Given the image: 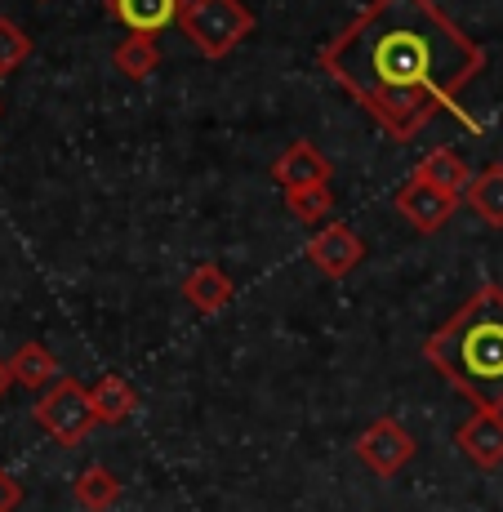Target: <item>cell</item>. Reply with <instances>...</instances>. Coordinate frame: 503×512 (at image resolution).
Wrapping results in <instances>:
<instances>
[{
	"label": "cell",
	"mask_w": 503,
	"mask_h": 512,
	"mask_svg": "<svg viewBox=\"0 0 503 512\" xmlns=\"http://www.w3.org/2000/svg\"><path fill=\"white\" fill-rule=\"evenodd\" d=\"M14 388V370H9V361H0V397Z\"/></svg>",
	"instance_id": "cell-21"
},
{
	"label": "cell",
	"mask_w": 503,
	"mask_h": 512,
	"mask_svg": "<svg viewBox=\"0 0 503 512\" xmlns=\"http://www.w3.org/2000/svg\"><path fill=\"white\" fill-rule=\"evenodd\" d=\"M455 205H459V196L441 192V187H432V183H423V179H410V183L397 192V210H401V219H406L410 228L428 232V236L446 228V219L455 214Z\"/></svg>",
	"instance_id": "cell-7"
},
{
	"label": "cell",
	"mask_w": 503,
	"mask_h": 512,
	"mask_svg": "<svg viewBox=\"0 0 503 512\" xmlns=\"http://www.w3.org/2000/svg\"><path fill=\"white\" fill-rule=\"evenodd\" d=\"M18 504H23V486H18L14 472L0 468V512H14Z\"/></svg>",
	"instance_id": "cell-20"
},
{
	"label": "cell",
	"mask_w": 503,
	"mask_h": 512,
	"mask_svg": "<svg viewBox=\"0 0 503 512\" xmlns=\"http://www.w3.org/2000/svg\"><path fill=\"white\" fill-rule=\"evenodd\" d=\"M285 201H290L294 219H303V223H321L325 214L334 210V192H330V183L299 187V192H285Z\"/></svg>",
	"instance_id": "cell-18"
},
{
	"label": "cell",
	"mask_w": 503,
	"mask_h": 512,
	"mask_svg": "<svg viewBox=\"0 0 503 512\" xmlns=\"http://www.w3.org/2000/svg\"><path fill=\"white\" fill-rule=\"evenodd\" d=\"M321 67L397 143H414L441 112L481 134L459 94L486 72V49L450 23L437 0H370L321 49Z\"/></svg>",
	"instance_id": "cell-1"
},
{
	"label": "cell",
	"mask_w": 503,
	"mask_h": 512,
	"mask_svg": "<svg viewBox=\"0 0 503 512\" xmlns=\"http://www.w3.org/2000/svg\"><path fill=\"white\" fill-rule=\"evenodd\" d=\"M179 27L205 58H228L254 32V14L241 0H187Z\"/></svg>",
	"instance_id": "cell-3"
},
{
	"label": "cell",
	"mask_w": 503,
	"mask_h": 512,
	"mask_svg": "<svg viewBox=\"0 0 503 512\" xmlns=\"http://www.w3.org/2000/svg\"><path fill=\"white\" fill-rule=\"evenodd\" d=\"M414 179H423V183L441 187V192H450V196H468V187H472V170L463 165V156L455 152V147H437V152H428V156L419 161Z\"/></svg>",
	"instance_id": "cell-12"
},
{
	"label": "cell",
	"mask_w": 503,
	"mask_h": 512,
	"mask_svg": "<svg viewBox=\"0 0 503 512\" xmlns=\"http://www.w3.org/2000/svg\"><path fill=\"white\" fill-rule=\"evenodd\" d=\"M103 5L130 36H156L179 23L187 0H103Z\"/></svg>",
	"instance_id": "cell-9"
},
{
	"label": "cell",
	"mask_w": 503,
	"mask_h": 512,
	"mask_svg": "<svg viewBox=\"0 0 503 512\" xmlns=\"http://www.w3.org/2000/svg\"><path fill=\"white\" fill-rule=\"evenodd\" d=\"M27 54H32V36L14 18H0V76H14Z\"/></svg>",
	"instance_id": "cell-19"
},
{
	"label": "cell",
	"mask_w": 503,
	"mask_h": 512,
	"mask_svg": "<svg viewBox=\"0 0 503 512\" xmlns=\"http://www.w3.org/2000/svg\"><path fill=\"white\" fill-rule=\"evenodd\" d=\"M357 459L366 464L374 477H397L401 468L414 459V437L406 432V423H397V419H374L366 432L357 437Z\"/></svg>",
	"instance_id": "cell-5"
},
{
	"label": "cell",
	"mask_w": 503,
	"mask_h": 512,
	"mask_svg": "<svg viewBox=\"0 0 503 512\" xmlns=\"http://www.w3.org/2000/svg\"><path fill=\"white\" fill-rule=\"evenodd\" d=\"M36 423L58 441V446H81L94 428V406H90V388H81L76 379H58L36 397Z\"/></svg>",
	"instance_id": "cell-4"
},
{
	"label": "cell",
	"mask_w": 503,
	"mask_h": 512,
	"mask_svg": "<svg viewBox=\"0 0 503 512\" xmlns=\"http://www.w3.org/2000/svg\"><path fill=\"white\" fill-rule=\"evenodd\" d=\"M308 263L321 277H348L361 259H366V241L348 228V223H325V228L308 241Z\"/></svg>",
	"instance_id": "cell-6"
},
{
	"label": "cell",
	"mask_w": 503,
	"mask_h": 512,
	"mask_svg": "<svg viewBox=\"0 0 503 512\" xmlns=\"http://www.w3.org/2000/svg\"><path fill=\"white\" fill-rule=\"evenodd\" d=\"M112 63L121 67L130 81H143V76H152L156 67H161V45H156V36H125V41L112 49Z\"/></svg>",
	"instance_id": "cell-16"
},
{
	"label": "cell",
	"mask_w": 503,
	"mask_h": 512,
	"mask_svg": "<svg viewBox=\"0 0 503 512\" xmlns=\"http://www.w3.org/2000/svg\"><path fill=\"white\" fill-rule=\"evenodd\" d=\"M334 165L325 161V156L317 152L312 143H290L281 156H276L272 165V179L285 187V192H299V187H317V183H330Z\"/></svg>",
	"instance_id": "cell-10"
},
{
	"label": "cell",
	"mask_w": 503,
	"mask_h": 512,
	"mask_svg": "<svg viewBox=\"0 0 503 512\" xmlns=\"http://www.w3.org/2000/svg\"><path fill=\"white\" fill-rule=\"evenodd\" d=\"M232 294H236V285H232V277L219 268V263H201V268H192L187 272V281H183V299L192 303L196 312L228 308Z\"/></svg>",
	"instance_id": "cell-11"
},
{
	"label": "cell",
	"mask_w": 503,
	"mask_h": 512,
	"mask_svg": "<svg viewBox=\"0 0 503 512\" xmlns=\"http://www.w3.org/2000/svg\"><path fill=\"white\" fill-rule=\"evenodd\" d=\"M455 446H459L477 468H486V472L503 468V415L477 410L472 419H463L459 432H455Z\"/></svg>",
	"instance_id": "cell-8"
},
{
	"label": "cell",
	"mask_w": 503,
	"mask_h": 512,
	"mask_svg": "<svg viewBox=\"0 0 503 512\" xmlns=\"http://www.w3.org/2000/svg\"><path fill=\"white\" fill-rule=\"evenodd\" d=\"M423 361L477 410L503 415V290L481 285L423 343Z\"/></svg>",
	"instance_id": "cell-2"
},
{
	"label": "cell",
	"mask_w": 503,
	"mask_h": 512,
	"mask_svg": "<svg viewBox=\"0 0 503 512\" xmlns=\"http://www.w3.org/2000/svg\"><path fill=\"white\" fill-rule=\"evenodd\" d=\"M72 495H76V504H81L85 512H107L116 499H121V481H116V472L94 464V468H85L81 477H76Z\"/></svg>",
	"instance_id": "cell-15"
},
{
	"label": "cell",
	"mask_w": 503,
	"mask_h": 512,
	"mask_svg": "<svg viewBox=\"0 0 503 512\" xmlns=\"http://www.w3.org/2000/svg\"><path fill=\"white\" fill-rule=\"evenodd\" d=\"M468 205L490 223V228H503V165H486V170L472 179Z\"/></svg>",
	"instance_id": "cell-17"
},
{
	"label": "cell",
	"mask_w": 503,
	"mask_h": 512,
	"mask_svg": "<svg viewBox=\"0 0 503 512\" xmlns=\"http://www.w3.org/2000/svg\"><path fill=\"white\" fill-rule=\"evenodd\" d=\"M9 370H14V383H23V388H32V392H45L49 383L63 379L54 352H49L45 343H23V348L9 357Z\"/></svg>",
	"instance_id": "cell-14"
},
{
	"label": "cell",
	"mask_w": 503,
	"mask_h": 512,
	"mask_svg": "<svg viewBox=\"0 0 503 512\" xmlns=\"http://www.w3.org/2000/svg\"><path fill=\"white\" fill-rule=\"evenodd\" d=\"M90 406H94L98 423H125L134 415L138 397H134V388L121 379V374H103V379L90 383Z\"/></svg>",
	"instance_id": "cell-13"
}]
</instances>
